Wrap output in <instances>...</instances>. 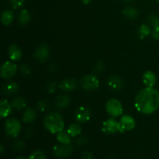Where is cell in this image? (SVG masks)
Segmentation results:
<instances>
[{"label":"cell","instance_id":"1","mask_svg":"<svg viewBox=\"0 0 159 159\" xmlns=\"http://www.w3.org/2000/svg\"><path fill=\"white\" fill-rule=\"evenodd\" d=\"M135 107L144 114H152L159 108V92L153 87H146L138 93Z\"/></svg>","mask_w":159,"mask_h":159},{"label":"cell","instance_id":"2","mask_svg":"<svg viewBox=\"0 0 159 159\" xmlns=\"http://www.w3.org/2000/svg\"><path fill=\"white\" fill-rule=\"evenodd\" d=\"M43 125L45 128L52 134H58L62 131L65 127L63 117L56 112H51L46 115L43 119Z\"/></svg>","mask_w":159,"mask_h":159},{"label":"cell","instance_id":"3","mask_svg":"<svg viewBox=\"0 0 159 159\" xmlns=\"http://www.w3.org/2000/svg\"><path fill=\"white\" fill-rule=\"evenodd\" d=\"M22 125L18 120L15 118H10L6 121L5 124V131L6 135L11 138H16L20 133Z\"/></svg>","mask_w":159,"mask_h":159},{"label":"cell","instance_id":"4","mask_svg":"<svg viewBox=\"0 0 159 159\" xmlns=\"http://www.w3.org/2000/svg\"><path fill=\"white\" fill-rule=\"evenodd\" d=\"M106 110L108 114L113 117L120 116L122 115L124 111L122 104L116 99H110V100H108L106 104Z\"/></svg>","mask_w":159,"mask_h":159},{"label":"cell","instance_id":"5","mask_svg":"<svg viewBox=\"0 0 159 159\" xmlns=\"http://www.w3.org/2000/svg\"><path fill=\"white\" fill-rule=\"evenodd\" d=\"M99 79L94 75H87L81 80V86L85 91H94L99 88Z\"/></svg>","mask_w":159,"mask_h":159},{"label":"cell","instance_id":"6","mask_svg":"<svg viewBox=\"0 0 159 159\" xmlns=\"http://www.w3.org/2000/svg\"><path fill=\"white\" fill-rule=\"evenodd\" d=\"M102 132L107 134H113L124 131L121 127L120 123L117 122L116 120L113 119V118H110L104 121L102 124Z\"/></svg>","mask_w":159,"mask_h":159},{"label":"cell","instance_id":"7","mask_svg":"<svg viewBox=\"0 0 159 159\" xmlns=\"http://www.w3.org/2000/svg\"><path fill=\"white\" fill-rule=\"evenodd\" d=\"M73 148L71 144H60L53 148V154L54 156L59 158H66L72 153Z\"/></svg>","mask_w":159,"mask_h":159},{"label":"cell","instance_id":"8","mask_svg":"<svg viewBox=\"0 0 159 159\" xmlns=\"http://www.w3.org/2000/svg\"><path fill=\"white\" fill-rule=\"evenodd\" d=\"M17 71V67L13 62L6 61L1 67L0 74L2 78L5 79H12L16 75Z\"/></svg>","mask_w":159,"mask_h":159},{"label":"cell","instance_id":"9","mask_svg":"<svg viewBox=\"0 0 159 159\" xmlns=\"http://www.w3.org/2000/svg\"><path fill=\"white\" fill-rule=\"evenodd\" d=\"M50 51L48 45L42 43L37 48L34 54V58L39 62H44L49 57Z\"/></svg>","mask_w":159,"mask_h":159},{"label":"cell","instance_id":"10","mask_svg":"<svg viewBox=\"0 0 159 159\" xmlns=\"http://www.w3.org/2000/svg\"><path fill=\"white\" fill-rule=\"evenodd\" d=\"M91 112L85 107H79L75 112V118L79 123H86L89 120Z\"/></svg>","mask_w":159,"mask_h":159},{"label":"cell","instance_id":"11","mask_svg":"<svg viewBox=\"0 0 159 159\" xmlns=\"http://www.w3.org/2000/svg\"><path fill=\"white\" fill-rule=\"evenodd\" d=\"M123 80L120 76L113 75L110 76L108 79V85L112 90L114 91H120L123 88Z\"/></svg>","mask_w":159,"mask_h":159},{"label":"cell","instance_id":"12","mask_svg":"<svg viewBox=\"0 0 159 159\" xmlns=\"http://www.w3.org/2000/svg\"><path fill=\"white\" fill-rule=\"evenodd\" d=\"M120 123L121 127L124 130H132L133 129H134L135 125H136L134 119L130 116H128V115L123 116Z\"/></svg>","mask_w":159,"mask_h":159},{"label":"cell","instance_id":"13","mask_svg":"<svg viewBox=\"0 0 159 159\" xmlns=\"http://www.w3.org/2000/svg\"><path fill=\"white\" fill-rule=\"evenodd\" d=\"M77 87V82L74 79H65L59 85V88L65 93L73 91Z\"/></svg>","mask_w":159,"mask_h":159},{"label":"cell","instance_id":"14","mask_svg":"<svg viewBox=\"0 0 159 159\" xmlns=\"http://www.w3.org/2000/svg\"><path fill=\"white\" fill-rule=\"evenodd\" d=\"M8 54L9 57L12 61H18L22 57V51L19 46L16 44H12L9 46V50H8Z\"/></svg>","mask_w":159,"mask_h":159},{"label":"cell","instance_id":"15","mask_svg":"<svg viewBox=\"0 0 159 159\" xmlns=\"http://www.w3.org/2000/svg\"><path fill=\"white\" fill-rule=\"evenodd\" d=\"M143 82L146 87H154L156 84L157 77L156 75L152 71H148L143 75Z\"/></svg>","mask_w":159,"mask_h":159},{"label":"cell","instance_id":"16","mask_svg":"<svg viewBox=\"0 0 159 159\" xmlns=\"http://www.w3.org/2000/svg\"><path fill=\"white\" fill-rule=\"evenodd\" d=\"M12 106L6 99H2L0 102V116L1 118H5L9 116L12 111Z\"/></svg>","mask_w":159,"mask_h":159},{"label":"cell","instance_id":"17","mask_svg":"<svg viewBox=\"0 0 159 159\" xmlns=\"http://www.w3.org/2000/svg\"><path fill=\"white\" fill-rule=\"evenodd\" d=\"M19 90V85L16 82H10L4 84L2 87V91L5 95H13Z\"/></svg>","mask_w":159,"mask_h":159},{"label":"cell","instance_id":"18","mask_svg":"<svg viewBox=\"0 0 159 159\" xmlns=\"http://www.w3.org/2000/svg\"><path fill=\"white\" fill-rule=\"evenodd\" d=\"M70 102L71 100H70L69 96L67 95H61L56 98L54 101V106L58 109H64L66 108L69 105Z\"/></svg>","mask_w":159,"mask_h":159},{"label":"cell","instance_id":"19","mask_svg":"<svg viewBox=\"0 0 159 159\" xmlns=\"http://www.w3.org/2000/svg\"><path fill=\"white\" fill-rule=\"evenodd\" d=\"M14 19V13L12 10L3 11L1 16V22L4 26H9L12 23Z\"/></svg>","mask_w":159,"mask_h":159},{"label":"cell","instance_id":"20","mask_svg":"<svg viewBox=\"0 0 159 159\" xmlns=\"http://www.w3.org/2000/svg\"><path fill=\"white\" fill-rule=\"evenodd\" d=\"M36 117H37V113H36L35 110L32 108H28L23 113V121L24 123L30 124L35 120Z\"/></svg>","mask_w":159,"mask_h":159},{"label":"cell","instance_id":"21","mask_svg":"<svg viewBox=\"0 0 159 159\" xmlns=\"http://www.w3.org/2000/svg\"><path fill=\"white\" fill-rule=\"evenodd\" d=\"M30 20V14L26 9H23L20 12L18 16V21L21 26H26Z\"/></svg>","mask_w":159,"mask_h":159},{"label":"cell","instance_id":"22","mask_svg":"<svg viewBox=\"0 0 159 159\" xmlns=\"http://www.w3.org/2000/svg\"><path fill=\"white\" fill-rule=\"evenodd\" d=\"M123 13L127 18L130 19V20H134V19L138 18L139 12H138V10L136 8L129 6V7L125 8L123 10Z\"/></svg>","mask_w":159,"mask_h":159},{"label":"cell","instance_id":"23","mask_svg":"<svg viewBox=\"0 0 159 159\" xmlns=\"http://www.w3.org/2000/svg\"><path fill=\"white\" fill-rule=\"evenodd\" d=\"M71 135L68 133V131L65 132V131H61L57 134V140L58 141V142L60 144H71Z\"/></svg>","mask_w":159,"mask_h":159},{"label":"cell","instance_id":"24","mask_svg":"<svg viewBox=\"0 0 159 159\" xmlns=\"http://www.w3.org/2000/svg\"><path fill=\"white\" fill-rule=\"evenodd\" d=\"M11 104H12L13 108H15L16 110H23V109H24L26 106V100L22 97L14 98L12 100V102H11Z\"/></svg>","mask_w":159,"mask_h":159},{"label":"cell","instance_id":"25","mask_svg":"<svg viewBox=\"0 0 159 159\" xmlns=\"http://www.w3.org/2000/svg\"><path fill=\"white\" fill-rule=\"evenodd\" d=\"M67 131L71 137H75L80 134L81 132H82V127H81V126L79 124L74 123V124H71L68 127Z\"/></svg>","mask_w":159,"mask_h":159},{"label":"cell","instance_id":"26","mask_svg":"<svg viewBox=\"0 0 159 159\" xmlns=\"http://www.w3.org/2000/svg\"><path fill=\"white\" fill-rule=\"evenodd\" d=\"M151 34H152V30H151V27L149 26V25L142 24L138 28V34L141 39L148 37Z\"/></svg>","mask_w":159,"mask_h":159},{"label":"cell","instance_id":"27","mask_svg":"<svg viewBox=\"0 0 159 159\" xmlns=\"http://www.w3.org/2000/svg\"><path fill=\"white\" fill-rule=\"evenodd\" d=\"M148 22L154 27V29H159V17L155 14H152L148 16Z\"/></svg>","mask_w":159,"mask_h":159},{"label":"cell","instance_id":"28","mask_svg":"<svg viewBox=\"0 0 159 159\" xmlns=\"http://www.w3.org/2000/svg\"><path fill=\"white\" fill-rule=\"evenodd\" d=\"M28 159H47L45 154L41 150H36L30 155Z\"/></svg>","mask_w":159,"mask_h":159},{"label":"cell","instance_id":"29","mask_svg":"<svg viewBox=\"0 0 159 159\" xmlns=\"http://www.w3.org/2000/svg\"><path fill=\"white\" fill-rule=\"evenodd\" d=\"M37 107L40 111L44 112L46 111L48 109V107H49V102L47 100H41L40 102H39L38 103H37Z\"/></svg>","mask_w":159,"mask_h":159},{"label":"cell","instance_id":"30","mask_svg":"<svg viewBox=\"0 0 159 159\" xmlns=\"http://www.w3.org/2000/svg\"><path fill=\"white\" fill-rule=\"evenodd\" d=\"M9 2L14 9H20L25 3V0H9Z\"/></svg>","mask_w":159,"mask_h":159},{"label":"cell","instance_id":"31","mask_svg":"<svg viewBox=\"0 0 159 159\" xmlns=\"http://www.w3.org/2000/svg\"><path fill=\"white\" fill-rule=\"evenodd\" d=\"M76 143H77L78 145L80 146V147L85 146V144H87V143H88V138L85 136H81L78 138L77 141H76Z\"/></svg>","mask_w":159,"mask_h":159},{"label":"cell","instance_id":"32","mask_svg":"<svg viewBox=\"0 0 159 159\" xmlns=\"http://www.w3.org/2000/svg\"><path fill=\"white\" fill-rule=\"evenodd\" d=\"M57 89V83L54 82H48V85H47V89H48V93H54V91Z\"/></svg>","mask_w":159,"mask_h":159},{"label":"cell","instance_id":"33","mask_svg":"<svg viewBox=\"0 0 159 159\" xmlns=\"http://www.w3.org/2000/svg\"><path fill=\"white\" fill-rule=\"evenodd\" d=\"M20 69L23 75H29L30 73V68L29 66L26 65H22L21 66H20Z\"/></svg>","mask_w":159,"mask_h":159},{"label":"cell","instance_id":"34","mask_svg":"<svg viewBox=\"0 0 159 159\" xmlns=\"http://www.w3.org/2000/svg\"><path fill=\"white\" fill-rule=\"evenodd\" d=\"M25 144L22 141H18L14 144V148L17 151H20L24 148Z\"/></svg>","mask_w":159,"mask_h":159},{"label":"cell","instance_id":"35","mask_svg":"<svg viewBox=\"0 0 159 159\" xmlns=\"http://www.w3.org/2000/svg\"><path fill=\"white\" fill-rule=\"evenodd\" d=\"M104 69V65L102 62H99L95 67V71L97 73H101Z\"/></svg>","mask_w":159,"mask_h":159},{"label":"cell","instance_id":"36","mask_svg":"<svg viewBox=\"0 0 159 159\" xmlns=\"http://www.w3.org/2000/svg\"><path fill=\"white\" fill-rule=\"evenodd\" d=\"M81 159H94V158H93V155L91 152H85L82 153V158H81Z\"/></svg>","mask_w":159,"mask_h":159},{"label":"cell","instance_id":"37","mask_svg":"<svg viewBox=\"0 0 159 159\" xmlns=\"http://www.w3.org/2000/svg\"><path fill=\"white\" fill-rule=\"evenodd\" d=\"M152 37L156 40H159V29H154L152 30Z\"/></svg>","mask_w":159,"mask_h":159},{"label":"cell","instance_id":"38","mask_svg":"<svg viewBox=\"0 0 159 159\" xmlns=\"http://www.w3.org/2000/svg\"><path fill=\"white\" fill-rule=\"evenodd\" d=\"M33 134V132L31 128H28L26 131V135H28V137H31Z\"/></svg>","mask_w":159,"mask_h":159},{"label":"cell","instance_id":"39","mask_svg":"<svg viewBox=\"0 0 159 159\" xmlns=\"http://www.w3.org/2000/svg\"><path fill=\"white\" fill-rule=\"evenodd\" d=\"M82 1L84 4H89V3L92 0H82Z\"/></svg>","mask_w":159,"mask_h":159},{"label":"cell","instance_id":"40","mask_svg":"<svg viewBox=\"0 0 159 159\" xmlns=\"http://www.w3.org/2000/svg\"><path fill=\"white\" fill-rule=\"evenodd\" d=\"M3 152H4V148H3V145L2 144V145H1V153L2 154Z\"/></svg>","mask_w":159,"mask_h":159},{"label":"cell","instance_id":"41","mask_svg":"<svg viewBox=\"0 0 159 159\" xmlns=\"http://www.w3.org/2000/svg\"><path fill=\"white\" fill-rule=\"evenodd\" d=\"M123 1H124V2H131L133 1V0H123Z\"/></svg>","mask_w":159,"mask_h":159},{"label":"cell","instance_id":"42","mask_svg":"<svg viewBox=\"0 0 159 159\" xmlns=\"http://www.w3.org/2000/svg\"><path fill=\"white\" fill-rule=\"evenodd\" d=\"M16 159H26V158H23V157H18V158H16Z\"/></svg>","mask_w":159,"mask_h":159},{"label":"cell","instance_id":"43","mask_svg":"<svg viewBox=\"0 0 159 159\" xmlns=\"http://www.w3.org/2000/svg\"><path fill=\"white\" fill-rule=\"evenodd\" d=\"M110 159H115V158H110Z\"/></svg>","mask_w":159,"mask_h":159},{"label":"cell","instance_id":"44","mask_svg":"<svg viewBox=\"0 0 159 159\" xmlns=\"http://www.w3.org/2000/svg\"><path fill=\"white\" fill-rule=\"evenodd\" d=\"M158 2H159V0H158Z\"/></svg>","mask_w":159,"mask_h":159}]
</instances>
